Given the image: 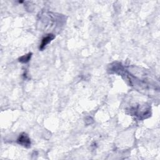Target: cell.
I'll return each mask as SVG.
<instances>
[{"label": "cell", "instance_id": "obj_3", "mask_svg": "<svg viewBox=\"0 0 160 160\" xmlns=\"http://www.w3.org/2000/svg\"><path fill=\"white\" fill-rule=\"evenodd\" d=\"M31 53H29L26 55H24L23 56H21V58H19V62H21V63H27L29 61L31 57Z\"/></svg>", "mask_w": 160, "mask_h": 160}, {"label": "cell", "instance_id": "obj_2", "mask_svg": "<svg viewBox=\"0 0 160 160\" xmlns=\"http://www.w3.org/2000/svg\"><path fill=\"white\" fill-rule=\"evenodd\" d=\"M54 35H53V34H49L46 37H45L43 40H42V41H41V43L40 45V49L41 50H43L45 47L46 46L49 44L54 38Z\"/></svg>", "mask_w": 160, "mask_h": 160}, {"label": "cell", "instance_id": "obj_1", "mask_svg": "<svg viewBox=\"0 0 160 160\" xmlns=\"http://www.w3.org/2000/svg\"><path fill=\"white\" fill-rule=\"evenodd\" d=\"M18 143L26 148H29L31 146V141L28 136L25 133H22L18 139Z\"/></svg>", "mask_w": 160, "mask_h": 160}]
</instances>
